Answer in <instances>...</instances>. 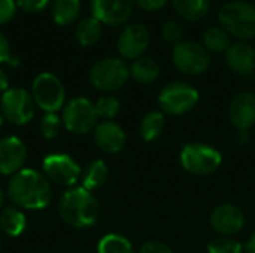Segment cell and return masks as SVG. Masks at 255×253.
Returning <instances> with one entry per match:
<instances>
[{"instance_id": "obj_36", "label": "cell", "mask_w": 255, "mask_h": 253, "mask_svg": "<svg viewBox=\"0 0 255 253\" xmlns=\"http://www.w3.org/2000/svg\"><path fill=\"white\" fill-rule=\"evenodd\" d=\"M4 61H12V55H10V46L9 42L6 39V36L0 31V63Z\"/></svg>"}, {"instance_id": "obj_13", "label": "cell", "mask_w": 255, "mask_h": 253, "mask_svg": "<svg viewBox=\"0 0 255 253\" xmlns=\"http://www.w3.org/2000/svg\"><path fill=\"white\" fill-rule=\"evenodd\" d=\"M93 16L108 25L126 22L133 12V0H91Z\"/></svg>"}, {"instance_id": "obj_3", "label": "cell", "mask_w": 255, "mask_h": 253, "mask_svg": "<svg viewBox=\"0 0 255 253\" xmlns=\"http://www.w3.org/2000/svg\"><path fill=\"white\" fill-rule=\"evenodd\" d=\"M221 27L238 39H253L255 37V7L242 0H235L226 3L218 13Z\"/></svg>"}, {"instance_id": "obj_11", "label": "cell", "mask_w": 255, "mask_h": 253, "mask_svg": "<svg viewBox=\"0 0 255 253\" xmlns=\"http://www.w3.org/2000/svg\"><path fill=\"white\" fill-rule=\"evenodd\" d=\"M46 177L61 186H72L81 177V167L64 154H52L43 160Z\"/></svg>"}, {"instance_id": "obj_21", "label": "cell", "mask_w": 255, "mask_h": 253, "mask_svg": "<svg viewBox=\"0 0 255 253\" xmlns=\"http://www.w3.org/2000/svg\"><path fill=\"white\" fill-rule=\"evenodd\" d=\"M75 36L81 45L91 46L102 36V22L97 21L94 16L84 18L78 22V25L75 28Z\"/></svg>"}, {"instance_id": "obj_17", "label": "cell", "mask_w": 255, "mask_h": 253, "mask_svg": "<svg viewBox=\"0 0 255 253\" xmlns=\"http://www.w3.org/2000/svg\"><path fill=\"white\" fill-rule=\"evenodd\" d=\"M227 66L239 76H251L255 72V48L247 42H236L226 51Z\"/></svg>"}, {"instance_id": "obj_12", "label": "cell", "mask_w": 255, "mask_h": 253, "mask_svg": "<svg viewBox=\"0 0 255 253\" xmlns=\"http://www.w3.org/2000/svg\"><path fill=\"white\" fill-rule=\"evenodd\" d=\"M149 31L143 24L127 25L118 37V52L124 58H140L149 46Z\"/></svg>"}, {"instance_id": "obj_22", "label": "cell", "mask_w": 255, "mask_h": 253, "mask_svg": "<svg viewBox=\"0 0 255 253\" xmlns=\"http://www.w3.org/2000/svg\"><path fill=\"white\" fill-rule=\"evenodd\" d=\"M0 228L10 237H18L25 228V216L16 207H6L0 215Z\"/></svg>"}, {"instance_id": "obj_39", "label": "cell", "mask_w": 255, "mask_h": 253, "mask_svg": "<svg viewBox=\"0 0 255 253\" xmlns=\"http://www.w3.org/2000/svg\"><path fill=\"white\" fill-rule=\"evenodd\" d=\"M247 252L255 253V234L251 236V239H250L248 243H247Z\"/></svg>"}, {"instance_id": "obj_19", "label": "cell", "mask_w": 255, "mask_h": 253, "mask_svg": "<svg viewBox=\"0 0 255 253\" xmlns=\"http://www.w3.org/2000/svg\"><path fill=\"white\" fill-rule=\"evenodd\" d=\"M172 4L182 18L188 21H200L208 15L211 1L209 0H172Z\"/></svg>"}, {"instance_id": "obj_31", "label": "cell", "mask_w": 255, "mask_h": 253, "mask_svg": "<svg viewBox=\"0 0 255 253\" xmlns=\"http://www.w3.org/2000/svg\"><path fill=\"white\" fill-rule=\"evenodd\" d=\"M163 37L166 42L173 43L175 46L182 42V28L176 21H167L163 25Z\"/></svg>"}, {"instance_id": "obj_4", "label": "cell", "mask_w": 255, "mask_h": 253, "mask_svg": "<svg viewBox=\"0 0 255 253\" xmlns=\"http://www.w3.org/2000/svg\"><path fill=\"white\" fill-rule=\"evenodd\" d=\"M221 152L205 143H190L181 151L182 167L196 176L214 173L221 166Z\"/></svg>"}, {"instance_id": "obj_14", "label": "cell", "mask_w": 255, "mask_h": 253, "mask_svg": "<svg viewBox=\"0 0 255 253\" xmlns=\"http://www.w3.org/2000/svg\"><path fill=\"white\" fill-rule=\"evenodd\" d=\"M211 225L217 233L223 234L224 237H230L244 228L245 215L235 204H221L214 209L211 215Z\"/></svg>"}, {"instance_id": "obj_6", "label": "cell", "mask_w": 255, "mask_h": 253, "mask_svg": "<svg viewBox=\"0 0 255 253\" xmlns=\"http://www.w3.org/2000/svg\"><path fill=\"white\" fill-rule=\"evenodd\" d=\"M197 101L199 91L187 82H170L158 95L161 109L169 115H184L190 112Z\"/></svg>"}, {"instance_id": "obj_38", "label": "cell", "mask_w": 255, "mask_h": 253, "mask_svg": "<svg viewBox=\"0 0 255 253\" xmlns=\"http://www.w3.org/2000/svg\"><path fill=\"white\" fill-rule=\"evenodd\" d=\"M236 140L239 145H247L250 137H248V131H238V136H236Z\"/></svg>"}, {"instance_id": "obj_16", "label": "cell", "mask_w": 255, "mask_h": 253, "mask_svg": "<svg viewBox=\"0 0 255 253\" xmlns=\"http://www.w3.org/2000/svg\"><path fill=\"white\" fill-rule=\"evenodd\" d=\"M27 158L24 143L16 137H4L0 140V173L15 174L21 170Z\"/></svg>"}, {"instance_id": "obj_8", "label": "cell", "mask_w": 255, "mask_h": 253, "mask_svg": "<svg viewBox=\"0 0 255 253\" xmlns=\"http://www.w3.org/2000/svg\"><path fill=\"white\" fill-rule=\"evenodd\" d=\"M0 107L3 118L15 125L30 122L34 115V100L22 88H10L4 91Z\"/></svg>"}, {"instance_id": "obj_34", "label": "cell", "mask_w": 255, "mask_h": 253, "mask_svg": "<svg viewBox=\"0 0 255 253\" xmlns=\"http://www.w3.org/2000/svg\"><path fill=\"white\" fill-rule=\"evenodd\" d=\"M139 253H175L166 243L163 242H158V240H152V242H148L145 243Z\"/></svg>"}, {"instance_id": "obj_1", "label": "cell", "mask_w": 255, "mask_h": 253, "mask_svg": "<svg viewBox=\"0 0 255 253\" xmlns=\"http://www.w3.org/2000/svg\"><path fill=\"white\" fill-rule=\"evenodd\" d=\"M7 197L19 207L37 210L51 203L52 191L43 174L30 169H24L12 176L7 186Z\"/></svg>"}, {"instance_id": "obj_2", "label": "cell", "mask_w": 255, "mask_h": 253, "mask_svg": "<svg viewBox=\"0 0 255 253\" xmlns=\"http://www.w3.org/2000/svg\"><path fill=\"white\" fill-rule=\"evenodd\" d=\"M63 221L75 228L91 227L99 219V204L93 194L84 188H73L63 194L58 203Z\"/></svg>"}, {"instance_id": "obj_15", "label": "cell", "mask_w": 255, "mask_h": 253, "mask_svg": "<svg viewBox=\"0 0 255 253\" xmlns=\"http://www.w3.org/2000/svg\"><path fill=\"white\" fill-rule=\"evenodd\" d=\"M230 122L238 131H248L255 125V95L251 92L238 94L229 107Z\"/></svg>"}, {"instance_id": "obj_35", "label": "cell", "mask_w": 255, "mask_h": 253, "mask_svg": "<svg viewBox=\"0 0 255 253\" xmlns=\"http://www.w3.org/2000/svg\"><path fill=\"white\" fill-rule=\"evenodd\" d=\"M169 0H136L137 6L143 10H158L166 6Z\"/></svg>"}, {"instance_id": "obj_24", "label": "cell", "mask_w": 255, "mask_h": 253, "mask_svg": "<svg viewBox=\"0 0 255 253\" xmlns=\"http://www.w3.org/2000/svg\"><path fill=\"white\" fill-rule=\"evenodd\" d=\"M81 10L79 0H54L52 3V18L60 25H67L73 22Z\"/></svg>"}, {"instance_id": "obj_25", "label": "cell", "mask_w": 255, "mask_h": 253, "mask_svg": "<svg viewBox=\"0 0 255 253\" xmlns=\"http://www.w3.org/2000/svg\"><path fill=\"white\" fill-rule=\"evenodd\" d=\"M164 115L161 112L148 113L140 124V136L145 142L157 140L164 131Z\"/></svg>"}, {"instance_id": "obj_10", "label": "cell", "mask_w": 255, "mask_h": 253, "mask_svg": "<svg viewBox=\"0 0 255 253\" xmlns=\"http://www.w3.org/2000/svg\"><path fill=\"white\" fill-rule=\"evenodd\" d=\"M63 122L64 127L75 134L90 133L97 122L94 104L84 97L70 100L63 109Z\"/></svg>"}, {"instance_id": "obj_37", "label": "cell", "mask_w": 255, "mask_h": 253, "mask_svg": "<svg viewBox=\"0 0 255 253\" xmlns=\"http://www.w3.org/2000/svg\"><path fill=\"white\" fill-rule=\"evenodd\" d=\"M9 89V81H7V76L6 73L0 69V92L3 91H7Z\"/></svg>"}, {"instance_id": "obj_23", "label": "cell", "mask_w": 255, "mask_h": 253, "mask_svg": "<svg viewBox=\"0 0 255 253\" xmlns=\"http://www.w3.org/2000/svg\"><path fill=\"white\" fill-rule=\"evenodd\" d=\"M108 179V167L102 160L93 161L88 164L82 174V188L87 191H94L103 186V183Z\"/></svg>"}, {"instance_id": "obj_9", "label": "cell", "mask_w": 255, "mask_h": 253, "mask_svg": "<svg viewBox=\"0 0 255 253\" xmlns=\"http://www.w3.org/2000/svg\"><path fill=\"white\" fill-rule=\"evenodd\" d=\"M173 63L178 70L187 75H200L208 70L211 64V57L208 49L197 42H181L173 49Z\"/></svg>"}, {"instance_id": "obj_29", "label": "cell", "mask_w": 255, "mask_h": 253, "mask_svg": "<svg viewBox=\"0 0 255 253\" xmlns=\"http://www.w3.org/2000/svg\"><path fill=\"white\" fill-rule=\"evenodd\" d=\"M209 253H241L242 245L232 237H218L209 242L208 245Z\"/></svg>"}, {"instance_id": "obj_33", "label": "cell", "mask_w": 255, "mask_h": 253, "mask_svg": "<svg viewBox=\"0 0 255 253\" xmlns=\"http://www.w3.org/2000/svg\"><path fill=\"white\" fill-rule=\"evenodd\" d=\"M16 4L13 0H0V24H4L12 19L15 15Z\"/></svg>"}, {"instance_id": "obj_20", "label": "cell", "mask_w": 255, "mask_h": 253, "mask_svg": "<svg viewBox=\"0 0 255 253\" xmlns=\"http://www.w3.org/2000/svg\"><path fill=\"white\" fill-rule=\"evenodd\" d=\"M130 75L140 84H151L160 75L158 63L151 57H140L134 60L130 67Z\"/></svg>"}, {"instance_id": "obj_28", "label": "cell", "mask_w": 255, "mask_h": 253, "mask_svg": "<svg viewBox=\"0 0 255 253\" xmlns=\"http://www.w3.org/2000/svg\"><path fill=\"white\" fill-rule=\"evenodd\" d=\"M96 109V115L97 118H105V119H112L117 116L118 110H120V101L115 97L106 95V97H100L97 100V103L94 104Z\"/></svg>"}, {"instance_id": "obj_32", "label": "cell", "mask_w": 255, "mask_h": 253, "mask_svg": "<svg viewBox=\"0 0 255 253\" xmlns=\"http://www.w3.org/2000/svg\"><path fill=\"white\" fill-rule=\"evenodd\" d=\"M48 1L49 0H18L16 4H18V7H21L25 12L36 13V12L43 10L46 7Z\"/></svg>"}, {"instance_id": "obj_41", "label": "cell", "mask_w": 255, "mask_h": 253, "mask_svg": "<svg viewBox=\"0 0 255 253\" xmlns=\"http://www.w3.org/2000/svg\"><path fill=\"white\" fill-rule=\"evenodd\" d=\"M3 121H4V118H3V115H1V112H0V127L3 125Z\"/></svg>"}, {"instance_id": "obj_26", "label": "cell", "mask_w": 255, "mask_h": 253, "mask_svg": "<svg viewBox=\"0 0 255 253\" xmlns=\"http://www.w3.org/2000/svg\"><path fill=\"white\" fill-rule=\"evenodd\" d=\"M230 34L223 27H211L203 34V46L214 52H223L230 48Z\"/></svg>"}, {"instance_id": "obj_5", "label": "cell", "mask_w": 255, "mask_h": 253, "mask_svg": "<svg viewBox=\"0 0 255 253\" xmlns=\"http://www.w3.org/2000/svg\"><path fill=\"white\" fill-rule=\"evenodd\" d=\"M130 76V69L121 58H105L97 61L90 70V82L102 91L121 88Z\"/></svg>"}, {"instance_id": "obj_40", "label": "cell", "mask_w": 255, "mask_h": 253, "mask_svg": "<svg viewBox=\"0 0 255 253\" xmlns=\"http://www.w3.org/2000/svg\"><path fill=\"white\" fill-rule=\"evenodd\" d=\"M3 200H4V194H3V191H1V188H0V207H1V204H3Z\"/></svg>"}, {"instance_id": "obj_27", "label": "cell", "mask_w": 255, "mask_h": 253, "mask_svg": "<svg viewBox=\"0 0 255 253\" xmlns=\"http://www.w3.org/2000/svg\"><path fill=\"white\" fill-rule=\"evenodd\" d=\"M99 253H134L131 243L118 234H108L105 236L97 248Z\"/></svg>"}, {"instance_id": "obj_7", "label": "cell", "mask_w": 255, "mask_h": 253, "mask_svg": "<svg viewBox=\"0 0 255 253\" xmlns=\"http://www.w3.org/2000/svg\"><path fill=\"white\" fill-rule=\"evenodd\" d=\"M33 100L46 113H55L64 104V88L61 81L52 73H40L31 85Z\"/></svg>"}, {"instance_id": "obj_30", "label": "cell", "mask_w": 255, "mask_h": 253, "mask_svg": "<svg viewBox=\"0 0 255 253\" xmlns=\"http://www.w3.org/2000/svg\"><path fill=\"white\" fill-rule=\"evenodd\" d=\"M40 131L45 139H54L60 131V118L55 113H46L42 118Z\"/></svg>"}, {"instance_id": "obj_18", "label": "cell", "mask_w": 255, "mask_h": 253, "mask_svg": "<svg viewBox=\"0 0 255 253\" xmlns=\"http://www.w3.org/2000/svg\"><path fill=\"white\" fill-rule=\"evenodd\" d=\"M94 142L100 151L106 154H117L126 145V134L118 124L112 121H105L96 127Z\"/></svg>"}]
</instances>
